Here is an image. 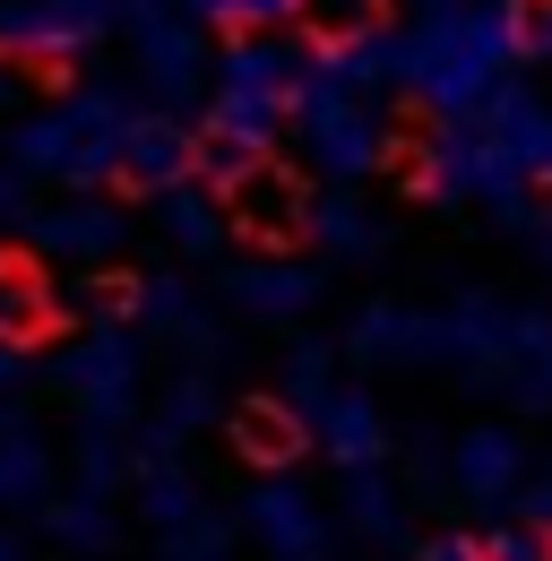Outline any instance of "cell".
I'll list each match as a JSON object with an SVG mask.
<instances>
[{"label": "cell", "mask_w": 552, "mask_h": 561, "mask_svg": "<svg viewBox=\"0 0 552 561\" xmlns=\"http://www.w3.org/2000/svg\"><path fill=\"white\" fill-rule=\"evenodd\" d=\"M0 561H9V553H0Z\"/></svg>", "instance_id": "6"}, {"label": "cell", "mask_w": 552, "mask_h": 561, "mask_svg": "<svg viewBox=\"0 0 552 561\" xmlns=\"http://www.w3.org/2000/svg\"><path fill=\"white\" fill-rule=\"evenodd\" d=\"M423 561H483V553H475V545H467V536H449V545H432V553H423Z\"/></svg>", "instance_id": "5"}, {"label": "cell", "mask_w": 552, "mask_h": 561, "mask_svg": "<svg viewBox=\"0 0 552 561\" xmlns=\"http://www.w3.org/2000/svg\"><path fill=\"white\" fill-rule=\"evenodd\" d=\"M509 467H518V449H509L501 432H483V440H467V458H458V484H467V492H501V484H509Z\"/></svg>", "instance_id": "3"}, {"label": "cell", "mask_w": 552, "mask_h": 561, "mask_svg": "<svg viewBox=\"0 0 552 561\" xmlns=\"http://www.w3.org/2000/svg\"><path fill=\"white\" fill-rule=\"evenodd\" d=\"M483 561H544V545H536V536H518V527H501V536L483 545Z\"/></svg>", "instance_id": "4"}, {"label": "cell", "mask_w": 552, "mask_h": 561, "mask_svg": "<svg viewBox=\"0 0 552 561\" xmlns=\"http://www.w3.org/2000/svg\"><path fill=\"white\" fill-rule=\"evenodd\" d=\"M233 449H242L251 467H285V458L302 449V423L285 415V407H242V415H233Z\"/></svg>", "instance_id": "2"}, {"label": "cell", "mask_w": 552, "mask_h": 561, "mask_svg": "<svg viewBox=\"0 0 552 561\" xmlns=\"http://www.w3.org/2000/svg\"><path fill=\"white\" fill-rule=\"evenodd\" d=\"M251 518H260V536H268L285 561H311V553H320V518H311V510H302L285 484L260 492V510H251Z\"/></svg>", "instance_id": "1"}]
</instances>
